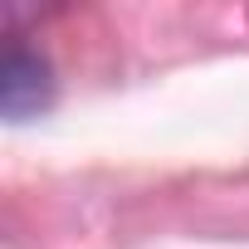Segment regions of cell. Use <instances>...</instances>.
Wrapping results in <instances>:
<instances>
[{
    "instance_id": "1",
    "label": "cell",
    "mask_w": 249,
    "mask_h": 249,
    "mask_svg": "<svg viewBox=\"0 0 249 249\" xmlns=\"http://www.w3.org/2000/svg\"><path fill=\"white\" fill-rule=\"evenodd\" d=\"M54 103V73H49V59L25 49V44H10L5 49V64H0V112L5 117H35Z\"/></svg>"
}]
</instances>
